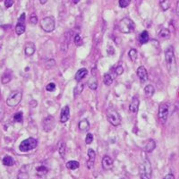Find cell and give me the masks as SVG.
Masks as SVG:
<instances>
[{"label": "cell", "instance_id": "9", "mask_svg": "<svg viewBox=\"0 0 179 179\" xmlns=\"http://www.w3.org/2000/svg\"><path fill=\"white\" fill-rule=\"evenodd\" d=\"M42 125H43L44 131L47 132H51L55 128V125H56L55 118L52 116H48L47 117H45L43 119Z\"/></svg>", "mask_w": 179, "mask_h": 179}, {"label": "cell", "instance_id": "11", "mask_svg": "<svg viewBox=\"0 0 179 179\" xmlns=\"http://www.w3.org/2000/svg\"><path fill=\"white\" fill-rule=\"evenodd\" d=\"M70 118V108L68 106H65L61 110L60 114V122L65 123Z\"/></svg>", "mask_w": 179, "mask_h": 179}, {"label": "cell", "instance_id": "27", "mask_svg": "<svg viewBox=\"0 0 179 179\" xmlns=\"http://www.w3.org/2000/svg\"><path fill=\"white\" fill-rule=\"evenodd\" d=\"M65 151H66V147H65V143L64 142H61L58 145V152H59L60 156L65 158Z\"/></svg>", "mask_w": 179, "mask_h": 179}, {"label": "cell", "instance_id": "7", "mask_svg": "<svg viewBox=\"0 0 179 179\" xmlns=\"http://www.w3.org/2000/svg\"><path fill=\"white\" fill-rule=\"evenodd\" d=\"M40 26L46 32H51L55 29V20L53 17H45L41 20Z\"/></svg>", "mask_w": 179, "mask_h": 179}, {"label": "cell", "instance_id": "39", "mask_svg": "<svg viewBox=\"0 0 179 179\" xmlns=\"http://www.w3.org/2000/svg\"><path fill=\"white\" fill-rule=\"evenodd\" d=\"M123 73H124V67H123L122 65H118V66L116 68V74H117V75H121Z\"/></svg>", "mask_w": 179, "mask_h": 179}, {"label": "cell", "instance_id": "46", "mask_svg": "<svg viewBox=\"0 0 179 179\" xmlns=\"http://www.w3.org/2000/svg\"><path fill=\"white\" fill-rule=\"evenodd\" d=\"M73 4L76 5V4H78V3L80 2V0H73Z\"/></svg>", "mask_w": 179, "mask_h": 179}, {"label": "cell", "instance_id": "13", "mask_svg": "<svg viewBox=\"0 0 179 179\" xmlns=\"http://www.w3.org/2000/svg\"><path fill=\"white\" fill-rule=\"evenodd\" d=\"M137 75H138V77L140 78V80L142 81V82H146L147 80H148V72L146 70V68L144 67V66H140V67H138V69H137Z\"/></svg>", "mask_w": 179, "mask_h": 179}, {"label": "cell", "instance_id": "41", "mask_svg": "<svg viewBox=\"0 0 179 179\" xmlns=\"http://www.w3.org/2000/svg\"><path fill=\"white\" fill-rule=\"evenodd\" d=\"M30 23L32 24H33V25H35V24L38 23V18H37V16L32 15V16L30 18Z\"/></svg>", "mask_w": 179, "mask_h": 179}, {"label": "cell", "instance_id": "16", "mask_svg": "<svg viewBox=\"0 0 179 179\" xmlns=\"http://www.w3.org/2000/svg\"><path fill=\"white\" fill-rule=\"evenodd\" d=\"M102 167L104 169H110L113 167V159L109 156H105L102 159Z\"/></svg>", "mask_w": 179, "mask_h": 179}, {"label": "cell", "instance_id": "31", "mask_svg": "<svg viewBox=\"0 0 179 179\" xmlns=\"http://www.w3.org/2000/svg\"><path fill=\"white\" fill-rule=\"evenodd\" d=\"M170 3H171L170 0H161L160 1V6H161L162 10L167 11V9L170 7Z\"/></svg>", "mask_w": 179, "mask_h": 179}, {"label": "cell", "instance_id": "8", "mask_svg": "<svg viewBox=\"0 0 179 179\" xmlns=\"http://www.w3.org/2000/svg\"><path fill=\"white\" fill-rule=\"evenodd\" d=\"M168 112H169V107L167 104H161L158 107V117L161 124H165L167 122L168 117Z\"/></svg>", "mask_w": 179, "mask_h": 179}, {"label": "cell", "instance_id": "20", "mask_svg": "<svg viewBox=\"0 0 179 179\" xmlns=\"http://www.w3.org/2000/svg\"><path fill=\"white\" fill-rule=\"evenodd\" d=\"M170 37V31L167 28H162L158 32V38L161 39H167Z\"/></svg>", "mask_w": 179, "mask_h": 179}, {"label": "cell", "instance_id": "37", "mask_svg": "<svg viewBox=\"0 0 179 179\" xmlns=\"http://www.w3.org/2000/svg\"><path fill=\"white\" fill-rule=\"evenodd\" d=\"M93 141V135L91 133H87L86 138H85V143L86 144H91Z\"/></svg>", "mask_w": 179, "mask_h": 179}, {"label": "cell", "instance_id": "30", "mask_svg": "<svg viewBox=\"0 0 179 179\" xmlns=\"http://www.w3.org/2000/svg\"><path fill=\"white\" fill-rule=\"evenodd\" d=\"M128 56L130 58V59L132 61V62H135L137 60V58H138V54H137V50L134 49V48H132L129 50L128 52Z\"/></svg>", "mask_w": 179, "mask_h": 179}, {"label": "cell", "instance_id": "34", "mask_svg": "<svg viewBox=\"0 0 179 179\" xmlns=\"http://www.w3.org/2000/svg\"><path fill=\"white\" fill-rule=\"evenodd\" d=\"M73 42H74V44L77 46V47H80V46H82L83 45V39H82V37L79 35V34H76V35L74 36V38H73Z\"/></svg>", "mask_w": 179, "mask_h": 179}, {"label": "cell", "instance_id": "35", "mask_svg": "<svg viewBox=\"0 0 179 179\" xmlns=\"http://www.w3.org/2000/svg\"><path fill=\"white\" fill-rule=\"evenodd\" d=\"M17 179H29V176H28V173L26 170H24L22 169L21 172L19 173L18 177H17Z\"/></svg>", "mask_w": 179, "mask_h": 179}, {"label": "cell", "instance_id": "6", "mask_svg": "<svg viewBox=\"0 0 179 179\" xmlns=\"http://www.w3.org/2000/svg\"><path fill=\"white\" fill-rule=\"evenodd\" d=\"M107 121L114 126L119 125L121 123V117L118 112L114 108H108L107 112Z\"/></svg>", "mask_w": 179, "mask_h": 179}, {"label": "cell", "instance_id": "2", "mask_svg": "<svg viewBox=\"0 0 179 179\" xmlns=\"http://www.w3.org/2000/svg\"><path fill=\"white\" fill-rule=\"evenodd\" d=\"M119 31L123 33H131L134 31L135 24L130 18H124L118 24Z\"/></svg>", "mask_w": 179, "mask_h": 179}, {"label": "cell", "instance_id": "5", "mask_svg": "<svg viewBox=\"0 0 179 179\" xmlns=\"http://www.w3.org/2000/svg\"><path fill=\"white\" fill-rule=\"evenodd\" d=\"M38 145V142L35 138H28L26 140L23 141L20 146H19V150L22 151V152H27V151H30L32 150H34Z\"/></svg>", "mask_w": 179, "mask_h": 179}, {"label": "cell", "instance_id": "17", "mask_svg": "<svg viewBox=\"0 0 179 179\" xmlns=\"http://www.w3.org/2000/svg\"><path fill=\"white\" fill-rule=\"evenodd\" d=\"M87 74H88V70L86 68H81L80 70L77 71L76 74H75V80L79 83L86 77Z\"/></svg>", "mask_w": 179, "mask_h": 179}, {"label": "cell", "instance_id": "42", "mask_svg": "<svg viewBox=\"0 0 179 179\" xmlns=\"http://www.w3.org/2000/svg\"><path fill=\"white\" fill-rule=\"evenodd\" d=\"M163 179H175V177H174L173 174H167V176Z\"/></svg>", "mask_w": 179, "mask_h": 179}, {"label": "cell", "instance_id": "4", "mask_svg": "<svg viewBox=\"0 0 179 179\" xmlns=\"http://www.w3.org/2000/svg\"><path fill=\"white\" fill-rule=\"evenodd\" d=\"M151 165L148 158L143 160V164L140 167V176L142 179H151Z\"/></svg>", "mask_w": 179, "mask_h": 179}, {"label": "cell", "instance_id": "29", "mask_svg": "<svg viewBox=\"0 0 179 179\" xmlns=\"http://www.w3.org/2000/svg\"><path fill=\"white\" fill-rule=\"evenodd\" d=\"M11 79H12L11 73H9L6 72V73H5L3 74V76H2V78H1V81H2V84H6L11 81Z\"/></svg>", "mask_w": 179, "mask_h": 179}, {"label": "cell", "instance_id": "19", "mask_svg": "<svg viewBox=\"0 0 179 179\" xmlns=\"http://www.w3.org/2000/svg\"><path fill=\"white\" fill-rule=\"evenodd\" d=\"M78 126H79V129L82 132H88V130L90 129V123L86 118H84L79 122Z\"/></svg>", "mask_w": 179, "mask_h": 179}, {"label": "cell", "instance_id": "40", "mask_svg": "<svg viewBox=\"0 0 179 179\" xmlns=\"http://www.w3.org/2000/svg\"><path fill=\"white\" fill-rule=\"evenodd\" d=\"M13 0H5V6L7 8L11 7L13 6Z\"/></svg>", "mask_w": 179, "mask_h": 179}, {"label": "cell", "instance_id": "44", "mask_svg": "<svg viewBox=\"0 0 179 179\" xmlns=\"http://www.w3.org/2000/svg\"><path fill=\"white\" fill-rule=\"evenodd\" d=\"M47 1H48V0H39V2H40V4H41V5L46 4V3H47Z\"/></svg>", "mask_w": 179, "mask_h": 179}, {"label": "cell", "instance_id": "1", "mask_svg": "<svg viewBox=\"0 0 179 179\" xmlns=\"http://www.w3.org/2000/svg\"><path fill=\"white\" fill-rule=\"evenodd\" d=\"M165 60L167 65V71L171 76H175L177 73V60L175 57L174 48L172 46H169L165 51Z\"/></svg>", "mask_w": 179, "mask_h": 179}, {"label": "cell", "instance_id": "47", "mask_svg": "<svg viewBox=\"0 0 179 179\" xmlns=\"http://www.w3.org/2000/svg\"><path fill=\"white\" fill-rule=\"evenodd\" d=\"M0 101H1V92H0Z\"/></svg>", "mask_w": 179, "mask_h": 179}, {"label": "cell", "instance_id": "24", "mask_svg": "<svg viewBox=\"0 0 179 179\" xmlns=\"http://www.w3.org/2000/svg\"><path fill=\"white\" fill-rule=\"evenodd\" d=\"M88 85H89V88L91 90L95 91L96 89L98 88V80H97V78L94 77V76H92L91 78H90L89 81H88Z\"/></svg>", "mask_w": 179, "mask_h": 179}, {"label": "cell", "instance_id": "21", "mask_svg": "<svg viewBox=\"0 0 179 179\" xmlns=\"http://www.w3.org/2000/svg\"><path fill=\"white\" fill-rule=\"evenodd\" d=\"M154 92H155V89H154V87L152 85L149 84V85L145 86V88H144V93H145V95L147 96V97H149V98L152 97L153 94H154Z\"/></svg>", "mask_w": 179, "mask_h": 179}, {"label": "cell", "instance_id": "12", "mask_svg": "<svg viewBox=\"0 0 179 179\" xmlns=\"http://www.w3.org/2000/svg\"><path fill=\"white\" fill-rule=\"evenodd\" d=\"M87 154H88V157H89V159H88V162H87V167H88L89 169H91V168L93 167V165H94L96 152L92 149H89L88 151H87Z\"/></svg>", "mask_w": 179, "mask_h": 179}, {"label": "cell", "instance_id": "26", "mask_svg": "<svg viewBox=\"0 0 179 179\" xmlns=\"http://www.w3.org/2000/svg\"><path fill=\"white\" fill-rule=\"evenodd\" d=\"M66 167H67V168L71 169V170H75V169L79 168L80 164H79V162L76 161V160H70V161H68V162L66 163Z\"/></svg>", "mask_w": 179, "mask_h": 179}, {"label": "cell", "instance_id": "3", "mask_svg": "<svg viewBox=\"0 0 179 179\" xmlns=\"http://www.w3.org/2000/svg\"><path fill=\"white\" fill-rule=\"evenodd\" d=\"M22 98H23V92L22 91L20 90H17V91H12L7 99H6V104L11 107H16L22 100Z\"/></svg>", "mask_w": 179, "mask_h": 179}, {"label": "cell", "instance_id": "22", "mask_svg": "<svg viewBox=\"0 0 179 179\" xmlns=\"http://www.w3.org/2000/svg\"><path fill=\"white\" fill-rule=\"evenodd\" d=\"M84 83H82V82H79L77 85L75 86V88H74V90H73V95L75 96H78L80 95L82 92H83V91H84Z\"/></svg>", "mask_w": 179, "mask_h": 179}, {"label": "cell", "instance_id": "14", "mask_svg": "<svg viewBox=\"0 0 179 179\" xmlns=\"http://www.w3.org/2000/svg\"><path fill=\"white\" fill-rule=\"evenodd\" d=\"M139 105H140L139 99L136 98V97H133L132 99L131 103H130V106H129V110L131 111L132 113H133V114L137 113V111L139 109Z\"/></svg>", "mask_w": 179, "mask_h": 179}, {"label": "cell", "instance_id": "10", "mask_svg": "<svg viewBox=\"0 0 179 179\" xmlns=\"http://www.w3.org/2000/svg\"><path fill=\"white\" fill-rule=\"evenodd\" d=\"M25 32V13H23L19 17L15 26V32L17 35H22Z\"/></svg>", "mask_w": 179, "mask_h": 179}, {"label": "cell", "instance_id": "32", "mask_svg": "<svg viewBox=\"0 0 179 179\" xmlns=\"http://www.w3.org/2000/svg\"><path fill=\"white\" fill-rule=\"evenodd\" d=\"M36 171H37V173H38V175H39V177H42V176H44V175H46V174L48 173V169H47V167H43V166L37 167Z\"/></svg>", "mask_w": 179, "mask_h": 179}, {"label": "cell", "instance_id": "43", "mask_svg": "<svg viewBox=\"0 0 179 179\" xmlns=\"http://www.w3.org/2000/svg\"><path fill=\"white\" fill-rule=\"evenodd\" d=\"M3 117H4V109H3V107H0V121L2 120Z\"/></svg>", "mask_w": 179, "mask_h": 179}, {"label": "cell", "instance_id": "23", "mask_svg": "<svg viewBox=\"0 0 179 179\" xmlns=\"http://www.w3.org/2000/svg\"><path fill=\"white\" fill-rule=\"evenodd\" d=\"M149 39H150V37H149V33H148L147 31H143V32L140 34V36H139V41H140L141 44L147 43L149 41Z\"/></svg>", "mask_w": 179, "mask_h": 179}, {"label": "cell", "instance_id": "36", "mask_svg": "<svg viewBox=\"0 0 179 179\" xmlns=\"http://www.w3.org/2000/svg\"><path fill=\"white\" fill-rule=\"evenodd\" d=\"M118 3H119V6L121 8H125L130 5L131 0H119Z\"/></svg>", "mask_w": 179, "mask_h": 179}, {"label": "cell", "instance_id": "15", "mask_svg": "<svg viewBox=\"0 0 179 179\" xmlns=\"http://www.w3.org/2000/svg\"><path fill=\"white\" fill-rule=\"evenodd\" d=\"M35 45L33 42H27L25 44V48H24V52L27 56L31 57L35 53Z\"/></svg>", "mask_w": 179, "mask_h": 179}, {"label": "cell", "instance_id": "45", "mask_svg": "<svg viewBox=\"0 0 179 179\" xmlns=\"http://www.w3.org/2000/svg\"><path fill=\"white\" fill-rule=\"evenodd\" d=\"M177 14H179V1L177 3Z\"/></svg>", "mask_w": 179, "mask_h": 179}, {"label": "cell", "instance_id": "38", "mask_svg": "<svg viewBox=\"0 0 179 179\" xmlns=\"http://www.w3.org/2000/svg\"><path fill=\"white\" fill-rule=\"evenodd\" d=\"M46 90H47L48 91H54L56 90V84H54V83L48 84V85H47V87H46Z\"/></svg>", "mask_w": 179, "mask_h": 179}, {"label": "cell", "instance_id": "33", "mask_svg": "<svg viewBox=\"0 0 179 179\" xmlns=\"http://www.w3.org/2000/svg\"><path fill=\"white\" fill-rule=\"evenodd\" d=\"M23 118H24V115H23V112H17L16 114H14L13 116V121L16 122V123H21L23 122Z\"/></svg>", "mask_w": 179, "mask_h": 179}, {"label": "cell", "instance_id": "18", "mask_svg": "<svg viewBox=\"0 0 179 179\" xmlns=\"http://www.w3.org/2000/svg\"><path fill=\"white\" fill-rule=\"evenodd\" d=\"M155 148H156L155 141L152 140V139H150V140L148 141V143H146L145 147H144V151H145L146 152L150 153V152H152V151L155 150Z\"/></svg>", "mask_w": 179, "mask_h": 179}, {"label": "cell", "instance_id": "28", "mask_svg": "<svg viewBox=\"0 0 179 179\" xmlns=\"http://www.w3.org/2000/svg\"><path fill=\"white\" fill-rule=\"evenodd\" d=\"M103 81H104V84L107 85V86H109V85H111V84H113L114 79H113V77H112V75L110 73H105L104 77H103Z\"/></svg>", "mask_w": 179, "mask_h": 179}, {"label": "cell", "instance_id": "25", "mask_svg": "<svg viewBox=\"0 0 179 179\" xmlns=\"http://www.w3.org/2000/svg\"><path fill=\"white\" fill-rule=\"evenodd\" d=\"M2 161H3V164L5 166H7V167H11V166H13L14 164V159L11 156H6V157H4V158H3Z\"/></svg>", "mask_w": 179, "mask_h": 179}]
</instances>
